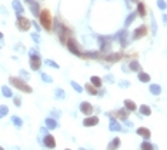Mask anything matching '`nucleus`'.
Instances as JSON below:
<instances>
[{"label":"nucleus","mask_w":167,"mask_h":150,"mask_svg":"<svg viewBox=\"0 0 167 150\" xmlns=\"http://www.w3.org/2000/svg\"><path fill=\"white\" fill-rule=\"evenodd\" d=\"M9 83H10L13 87H16L17 90L23 92V93H32V92H33V89L27 84L26 80L20 79V77H16V76H10V77H9Z\"/></svg>","instance_id":"f257e3e1"},{"label":"nucleus","mask_w":167,"mask_h":150,"mask_svg":"<svg viewBox=\"0 0 167 150\" xmlns=\"http://www.w3.org/2000/svg\"><path fill=\"white\" fill-rule=\"evenodd\" d=\"M39 20H40L41 27H43L45 30H47V32H50V30H52V27H53V17H52V15H50V11H49L47 9H45V10H40Z\"/></svg>","instance_id":"f03ea898"},{"label":"nucleus","mask_w":167,"mask_h":150,"mask_svg":"<svg viewBox=\"0 0 167 150\" xmlns=\"http://www.w3.org/2000/svg\"><path fill=\"white\" fill-rule=\"evenodd\" d=\"M111 40L110 36H99V46H100V53L109 54V50L111 49Z\"/></svg>","instance_id":"7ed1b4c3"},{"label":"nucleus","mask_w":167,"mask_h":150,"mask_svg":"<svg viewBox=\"0 0 167 150\" xmlns=\"http://www.w3.org/2000/svg\"><path fill=\"white\" fill-rule=\"evenodd\" d=\"M16 26H17V29L20 32H27L32 27V22L27 17H24L23 15H17V17H16Z\"/></svg>","instance_id":"20e7f679"},{"label":"nucleus","mask_w":167,"mask_h":150,"mask_svg":"<svg viewBox=\"0 0 167 150\" xmlns=\"http://www.w3.org/2000/svg\"><path fill=\"white\" fill-rule=\"evenodd\" d=\"M66 46H67V49H69V52L71 53V54H74V56H79V57H82V50H80V47H79L77 45V41L74 40V39L69 37L66 41Z\"/></svg>","instance_id":"39448f33"},{"label":"nucleus","mask_w":167,"mask_h":150,"mask_svg":"<svg viewBox=\"0 0 167 150\" xmlns=\"http://www.w3.org/2000/svg\"><path fill=\"white\" fill-rule=\"evenodd\" d=\"M56 32L59 34V39H60V41H62V45H66L67 34H70V30L67 29L66 26H63L62 23H56Z\"/></svg>","instance_id":"423d86ee"},{"label":"nucleus","mask_w":167,"mask_h":150,"mask_svg":"<svg viewBox=\"0 0 167 150\" xmlns=\"http://www.w3.org/2000/svg\"><path fill=\"white\" fill-rule=\"evenodd\" d=\"M147 26H144V24H141V26H139L136 30H133V33H131V40H140V39H143L147 34Z\"/></svg>","instance_id":"0eeeda50"},{"label":"nucleus","mask_w":167,"mask_h":150,"mask_svg":"<svg viewBox=\"0 0 167 150\" xmlns=\"http://www.w3.org/2000/svg\"><path fill=\"white\" fill-rule=\"evenodd\" d=\"M29 64H30V69L34 71L40 70L41 67V57L40 54H33V56H29Z\"/></svg>","instance_id":"6e6552de"},{"label":"nucleus","mask_w":167,"mask_h":150,"mask_svg":"<svg viewBox=\"0 0 167 150\" xmlns=\"http://www.w3.org/2000/svg\"><path fill=\"white\" fill-rule=\"evenodd\" d=\"M116 37L119 39V43L122 47H127V45H129V30L127 29H123L122 32H119L117 33V36Z\"/></svg>","instance_id":"1a4fd4ad"},{"label":"nucleus","mask_w":167,"mask_h":150,"mask_svg":"<svg viewBox=\"0 0 167 150\" xmlns=\"http://www.w3.org/2000/svg\"><path fill=\"white\" fill-rule=\"evenodd\" d=\"M79 109H80V112H82L84 116H92V113L94 112V107H93V105L89 103V101H82L80 106H79Z\"/></svg>","instance_id":"9d476101"},{"label":"nucleus","mask_w":167,"mask_h":150,"mask_svg":"<svg viewBox=\"0 0 167 150\" xmlns=\"http://www.w3.org/2000/svg\"><path fill=\"white\" fill-rule=\"evenodd\" d=\"M123 59V53L120 52H114V53H110V54H106L104 56V60L109 62V63H117Z\"/></svg>","instance_id":"9b49d317"},{"label":"nucleus","mask_w":167,"mask_h":150,"mask_svg":"<svg viewBox=\"0 0 167 150\" xmlns=\"http://www.w3.org/2000/svg\"><path fill=\"white\" fill-rule=\"evenodd\" d=\"M99 117L97 116H86V119L83 120V126L84 127H93V126H97L99 124Z\"/></svg>","instance_id":"f8f14e48"},{"label":"nucleus","mask_w":167,"mask_h":150,"mask_svg":"<svg viewBox=\"0 0 167 150\" xmlns=\"http://www.w3.org/2000/svg\"><path fill=\"white\" fill-rule=\"evenodd\" d=\"M43 144H45L47 149H54L56 147V139L52 135H46L45 139H43Z\"/></svg>","instance_id":"ddd939ff"},{"label":"nucleus","mask_w":167,"mask_h":150,"mask_svg":"<svg viewBox=\"0 0 167 150\" xmlns=\"http://www.w3.org/2000/svg\"><path fill=\"white\" fill-rule=\"evenodd\" d=\"M30 6V10H32V13H33V16H39L40 15V4L37 3L36 0H30V2H27Z\"/></svg>","instance_id":"4468645a"},{"label":"nucleus","mask_w":167,"mask_h":150,"mask_svg":"<svg viewBox=\"0 0 167 150\" xmlns=\"http://www.w3.org/2000/svg\"><path fill=\"white\" fill-rule=\"evenodd\" d=\"M45 124H46V127H47L49 130H54V129H57V126H59L57 120L53 119V117H47V119L45 120Z\"/></svg>","instance_id":"2eb2a0df"},{"label":"nucleus","mask_w":167,"mask_h":150,"mask_svg":"<svg viewBox=\"0 0 167 150\" xmlns=\"http://www.w3.org/2000/svg\"><path fill=\"white\" fill-rule=\"evenodd\" d=\"M109 129H110V131H120V130H122V124H120L116 119L110 117V123H109Z\"/></svg>","instance_id":"dca6fc26"},{"label":"nucleus","mask_w":167,"mask_h":150,"mask_svg":"<svg viewBox=\"0 0 167 150\" xmlns=\"http://www.w3.org/2000/svg\"><path fill=\"white\" fill-rule=\"evenodd\" d=\"M84 90L90 94V96H97V94H99V89L93 86L92 83H86V84H84Z\"/></svg>","instance_id":"f3484780"},{"label":"nucleus","mask_w":167,"mask_h":150,"mask_svg":"<svg viewBox=\"0 0 167 150\" xmlns=\"http://www.w3.org/2000/svg\"><path fill=\"white\" fill-rule=\"evenodd\" d=\"M124 109L129 110V112H136V110H137V105H136L133 100L126 99V100H124Z\"/></svg>","instance_id":"a211bd4d"},{"label":"nucleus","mask_w":167,"mask_h":150,"mask_svg":"<svg viewBox=\"0 0 167 150\" xmlns=\"http://www.w3.org/2000/svg\"><path fill=\"white\" fill-rule=\"evenodd\" d=\"M137 135L141 136L144 140H148L150 139V136H152V133H150V130H148L147 127H139L137 129Z\"/></svg>","instance_id":"6ab92c4d"},{"label":"nucleus","mask_w":167,"mask_h":150,"mask_svg":"<svg viewBox=\"0 0 167 150\" xmlns=\"http://www.w3.org/2000/svg\"><path fill=\"white\" fill-rule=\"evenodd\" d=\"M129 70L139 73V71H141V64L139 63L137 60H131V62L129 63Z\"/></svg>","instance_id":"aec40b11"},{"label":"nucleus","mask_w":167,"mask_h":150,"mask_svg":"<svg viewBox=\"0 0 167 150\" xmlns=\"http://www.w3.org/2000/svg\"><path fill=\"white\" fill-rule=\"evenodd\" d=\"M13 9H15L16 15H23V11H24V7H23V4L19 2V0H13V3H11Z\"/></svg>","instance_id":"412c9836"},{"label":"nucleus","mask_w":167,"mask_h":150,"mask_svg":"<svg viewBox=\"0 0 167 150\" xmlns=\"http://www.w3.org/2000/svg\"><path fill=\"white\" fill-rule=\"evenodd\" d=\"M129 110H126V109H120V110H117L116 112V116L119 117V119H122L123 122H126L127 119H129Z\"/></svg>","instance_id":"4be33fe9"},{"label":"nucleus","mask_w":167,"mask_h":150,"mask_svg":"<svg viewBox=\"0 0 167 150\" xmlns=\"http://www.w3.org/2000/svg\"><path fill=\"white\" fill-rule=\"evenodd\" d=\"M137 15L140 16V17H146V15H147L146 4L143 3V2H139V4H137Z\"/></svg>","instance_id":"5701e85b"},{"label":"nucleus","mask_w":167,"mask_h":150,"mask_svg":"<svg viewBox=\"0 0 167 150\" xmlns=\"http://www.w3.org/2000/svg\"><path fill=\"white\" fill-rule=\"evenodd\" d=\"M54 96L57 100H63V99H66V92H64L62 87H56L54 89Z\"/></svg>","instance_id":"b1692460"},{"label":"nucleus","mask_w":167,"mask_h":150,"mask_svg":"<svg viewBox=\"0 0 167 150\" xmlns=\"http://www.w3.org/2000/svg\"><path fill=\"white\" fill-rule=\"evenodd\" d=\"M90 83H92L94 87H97V89H100L101 86H103V80L99 77V76H92V79H90Z\"/></svg>","instance_id":"393cba45"},{"label":"nucleus","mask_w":167,"mask_h":150,"mask_svg":"<svg viewBox=\"0 0 167 150\" xmlns=\"http://www.w3.org/2000/svg\"><path fill=\"white\" fill-rule=\"evenodd\" d=\"M119 146H120V139H119V137H114V139L109 143L107 150H117V149H119Z\"/></svg>","instance_id":"a878e982"},{"label":"nucleus","mask_w":167,"mask_h":150,"mask_svg":"<svg viewBox=\"0 0 167 150\" xmlns=\"http://www.w3.org/2000/svg\"><path fill=\"white\" fill-rule=\"evenodd\" d=\"M139 80H140L141 83H148L150 82V75H148V73H146V71H139Z\"/></svg>","instance_id":"bb28decb"},{"label":"nucleus","mask_w":167,"mask_h":150,"mask_svg":"<svg viewBox=\"0 0 167 150\" xmlns=\"http://www.w3.org/2000/svg\"><path fill=\"white\" fill-rule=\"evenodd\" d=\"M139 110H140V113L143 116H150V114H152V109H150V106H147V105H141L140 107H139Z\"/></svg>","instance_id":"cd10ccee"},{"label":"nucleus","mask_w":167,"mask_h":150,"mask_svg":"<svg viewBox=\"0 0 167 150\" xmlns=\"http://www.w3.org/2000/svg\"><path fill=\"white\" fill-rule=\"evenodd\" d=\"M148 90H150V93L154 94V96H159V94L161 93V87H160L159 84H150Z\"/></svg>","instance_id":"c85d7f7f"},{"label":"nucleus","mask_w":167,"mask_h":150,"mask_svg":"<svg viewBox=\"0 0 167 150\" xmlns=\"http://www.w3.org/2000/svg\"><path fill=\"white\" fill-rule=\"evenodd\" d=\"M2 94H3L4 97H7V99L13 97V92H11V89L9 86H3V87H2Z\"/></svg>","instance_id":"c756f323"},{"label":"nucleus","mask_w":167,"mask_h":150,"mask_svg":"<svg viewBox=\"0 0 167 150\" xmlns=\"http://www.w3.org/2000/svg\"><path fill=\"white\" fill-rule=\"evenodd\" d=\"M11 123L15 124L16 127H22L23 126V120H22V117H19V116H11Z\"/></svg>","instance_id":"7c9ffc66"},{"label":"nucleus","mask_w":167,"mask_h":150,"mask_svg":"<svg viewBox=\"0 0 167 150\" xmlns=\"http://www.w3.org/2000/svg\"><path fill=\"white\" fill-rule=\"evenodd\" d=\"M140 149L141 150H154V146H153L148 140H144V142L140 144Z\"/></svg>","instance_id":"2f4dec72"},{"label":"nucleus","mask_w":167,"mask_h":150,"mask_svg":"<svg viewBox=\"0 0 167 150\" xmlns=\"http://www.w3.org/2000/svg\"><path fill=\"white\" fill-rule=\"evenodd\" d=\"M84 57H87V59H99V57H100V53H99V52H93V50H90V52H86Z\"/></svg>","instance_id":"473e14b6"},{"label":"nucleus","mask_w":167,"mask_h":150,"mask_svg":"<svg viewBox=\"0 0 167 150\" xmlns=\"http://www.w3.org/2000/svg\"><path fill=\"white\" fill-rule=\"evenodd\" d=\"M7 113H9L7 105H0V119H3L4 116H7Z\"/></svg>","instance_id":"72a5a7b5"},{"label":"nucleus","mask_w":167,"mask_h":150,"mask_svg":"<svg viewBox=\"0 0 167 150\" xmlns=\"http://www.w3.org/2000/svg\"><path fill=\"white\" fill-rule=\"evenodd\" d=\"M134 20H136V13H131V15H129V17H127V20L126 22H124V27H129L130 24H131V23L134 22Z\"/></svg>","instance_id":"f704fd0d"},{"label":"nucleus","mask_w":167,"mask_h":150,"mask_svg":"<svg viewBox=\"0 0 167 150\" xmlns=\"http://www.w3.org/2000/svg\"><path fill=\"white\" fill-rule=\"evenodd\" d=\"M45 64L46 66H49V67H54V69H60V66L57 63H56L54 60H52V59H46L45 60Z\"/></svg>","instance_id":"c9c22d12"},{"label":"nucleus","mask_w":167,"mask_h":150,"mask_svg":"<svg viewBox=\"0 0 167 150\" xmlns=\"http://www.w3.org/2000/svg\"><path fill=\"white\" fill-rule=\"evenodd\" d=\"M19 77H20V79H23V80H29L30 79V75H29V71H26V70H19Z\"/></svg>","instance_id":"e433bc0d"},{"label":"nucleus","mask_w":167,"mask_h":150,"mask_svg":"<svg viewBox=\"0 0 167 150\" xmlns=\"http://www.w3.org/2000/svg\"><path fill=\"white\" fill-rule=\"evenodd\" d=\"M70 84H71V87H73V89L76 90V92H77V93H82L83 90H84L82 86H80V84H79L77 82H74V80H71V82H70Z\"/></svg>","instance_id":"4c0bfd02"},{"label":"nucleus","mask_w":167,"mask_h":150,"mask_svg":"<svg viewBox=\"0 0 167 150\" xmlns=\"http://www.w3.org/2000/svg\"><path fill=\"white\" fill-rule=\"evenodd\" d=\"M40 77H41V80L46 83H53V77L50 75H47V73H41Z\"/></svg>","instance_id":"58836bf2"},{"label":"nucleus","mask_w":167,"mask_h":150,"mask_svg":"<svg viewBox=\"0 0 167 150\" xmlns=\"http://www.w3.org/2000/svg\"><path fill=\"white\" fill-rule=\"evenodd\" d=\"M13 103H15L16 107H20V106H22V97H20V96H15V97H13Z\"/></svg>","instance_id":"ea45409f"},{"label":"nucleus","mask_w":167,"mask_h":150,"mask_svg":"<svg viewBox=\"0 0 167 150\" xmlns=\"http://www.w3.org/2000/svg\"><path fill=\"white\" fill-rule=\"evenodd\" d=\"M119 86L122 87V89H127V87H130V82L129 80H120Z\"/></svg>","instance_id":"a19ab883"},{"label":"nucleus","mask_w":167,"mask_h":150,"mask_svg":"<svg viewBox=\"0 0 167 150\" xmlns=\"http://www.w3.org/2000/svg\"><path fill=\"white\" fill-rule=\"evenodd\" d=\"M157 6H159V9H161V10H164V9L167 7V3L164 2V0H157Z\"/></svg>","instance_id":"79ce46f5"},{"label":"nucleus","mask_w":167,"mask_h":150,"mask_svg":"<svg viewBox=\"0 0 167 150\" xmlns=\"http://www.w3.org/2000/svg\"><path fill=\"white\" fill-rule=\"evenodd\" d=\"M52 117H53V119H56V120L59 119V117H60V112H59V110H57V109H53V110H52Z\"/></svg>","instance_id":"37998d69"},{"label":"nucleus","mask_w":167,"mask_h":150,"mask_svg":"<svg viewBox=\"0 0 167 150\" xmlns=\"http://www.w3.org/2000/svg\"><path fill=\"white\" fill-rule=\"evenodd\" d=\"M30 37L33 39V40L36 41V43H40V36H39L37 33H32V34H30Z\"/></svg>","instance_id":"c03bdc74"},{"label":"nucleus","mask_w":167,"mask_h":150,"mask_svg":"<svg viewBox=\"0 0 167 150\" xmlns=\"http://www.w3.org/2000/svg\"><path fill=\"white\" fill-rule=\"evenodd\" d=\"M104 80H106L107 83H114V76H113V75H107L106 77H104Z\"/></svg>","instance_id":"a18cd8bd"},{"label":"nucleus","mask_w":167,"mask_h":150,"mask_svg":"<svg viewBox=\"0 0 167 150\" xmlns=\"http://www.w3.org/2000/svg\"><path fill=\"white\" fill-rule=\"evenodd\" d=\"M33 54H39V50L37 49H30L29 50V56H33Z\"/></svg>","instance_id":"49530a36"},{"label":"nucleus","mask_w":167,"mask_h":150,"mask_svg":"<svg viewBox=\"0 0 167 150\" xmlns=\"http://www.w3.org/2000/svg\"><path fill=\"white\" fill-rule=\"evenodd\" d=\"M47 131H49V129H47V127H41V129H40V133H41V135H43V136L49 135Z\"/></svg>","instance_id":"de8ad7c7"},{"label":"nucleus","mask_w":167,"mask_h":150,"mask_svg":"<svg viewBox=\"0 0 167 150\" xmlns=\"http://www.w3.org/2000/svg\"><path fill=\"white\" fill-rule=\"evenodd\" d=\"M32 24H33V26L36 27V30H37V32H40V26H39V24H37L36 22H33V23H32Z\"/></svg>","instance_id":"09e8293b"},{"label":"nucleus","mask_w":167,"mask_h":150,"mask_svg":"<svg viewBox=\"0 0 167 150\" xmlns=\"http://www.w3.org/2000/svg\"><path fill=\"white\" fill-rule=\"evenodd\" d=\"M163 22H164V24H167V15L163 16Z\"/></svg>","instance_id":"8fccbe9b"},{"label":"nucleus","mask_w":167,"mask_h":150,"mask_svg":"<svg viewBox=\"0 0 167 150\" xmlns=\"http://www.w3.org/2000/svg\"><path fill=\"white\" fill-rule=\"evenodd\" d=\"M3 37H4V36H3V33L0 32V40H3Z\"/></svg>","instance_id":"3c124183"},{"label":"nucleus","mask_w":167,"mask_h":150,"mask_svg":"<svg viewBox=\"0 0 167 150\" xmlns=\"http://www.w3.org/2000/svg\"><path fill=\"white\" fill-rule=\"evenodd\" d=\"M79 150H86V149H83V147H80V149H79Z\"/></svg>","instance_id":"603ef678"},{"label":"nucleus","mask_w":167,"mask_h":150,"mask_svg":"<svg viewBox=\"0 0 167 150\" xmlns=\"http://www.w3.org/2000/svg\"><path fill=\"white\" fill-rule=\"evenodd\" d=\"M0 150H4V149H3V147H2V146H0Z\"/></svg>","instance_id":"864d4df0"},{"label":"nucleus","mask_w":167,"mask_h":150,"mask_svg":"<svg viewBox=\"0 0 167 150\" xmlns=\"http://www.w3.org/2000/svg\"><path fill=\"white\" fill-rule=\"evenodd\" d=\"M131 2H139V0H131Z\"/></svg>","instance_id":"5fc2aeb1"},{"label":"nucleus","mask_w":167,"mask_h":150,"mask_svg":"<svg viewBox=\"0 0 167 150\" xmlns=\"http://www.w3.org/2000/svg\"><path fill=\"white\" fill-rule=\"evenodd\" d=\"M64 150H70V149H64Z\"/></svg>","instance_id":"6e6d98bb"}]
</instances>
